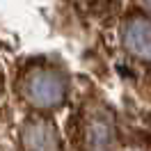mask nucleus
I'll return each instance as SVG.
<instances>
[{"instance_id":"nucleus-4","label":"nucleus","mask_w":151,"mask_h":151,"mask_svg":"<svg viewBox=\"0 0 151 151\" xmlns=\"http://www.w3.org/2000/svg\"><path fill=\"white\" fill-rule=\"evenodd\" d=\"M122 46L126 53L142 62L149 60V21L147 16H133L122 28Z\"/></svg>"},{"instance_id":"nucleus-5","label":"nucleus","mask_w":151,"mask_h":151,"mask_svg":"<svg viewBox=\"0 0 151 151\" xmlns=\"http://www.w3.org/2000/svg\"><path fill=\"white\" fill-rule=\"evenodd\" d=\"M0 103H2V92H0Z\"/></svg>"},{"instance_id":"nucleus-3","label":"nucleus","mask_w":151,"mask_h":151,"mask_svg":"<svg viewBox=\"0 0 151 151\" xmlns=\"http://www.w3.org/2000/svg\"><path fill=\"white\" fill-rule=\"evenodd\" d=\"M21 144L23 151H60V133L55 124L46 117H30L21 126Z\"/></svg>"},{"instance_id":"nucleus-2","label":"nucleus","mask_w":151,"mask_h":151,"mask_svg":"<svg viewBox=\"0 0 151 151\" xmlns=\"http://www.w3.org/2000/svg\"><path fill=\"white\" fill-rule=\"evenodd\" d=\"M71 137L80 151H112L117 147V122L103 105H85L71 122Z\"/></svg>"},{"instance_id":"nucleus-1","label":"nucleus","mask_w":151,"mask_h":151,"mask_svg":"<svg viewBox=\"0 0 151 151\" xmlns=\"http://www.w3.org/2000/svg\"><path fill=\"white\" fill-rule=\"evenodd\" d=\"M16 92L21 101H25L30 108L39 112H50L64 103L69 80L57 66L46 62H32L19 73Z\"/></svg>"}]
</instances>
